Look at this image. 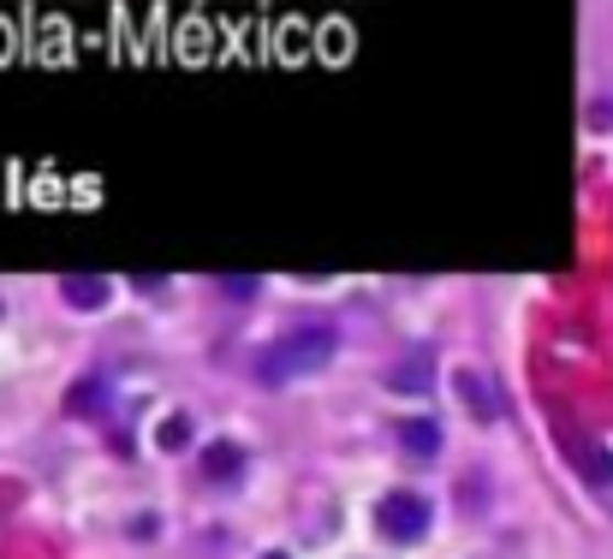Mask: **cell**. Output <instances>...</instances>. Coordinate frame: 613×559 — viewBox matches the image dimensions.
<instances>
[{"mask_svg":"<svg viewBox=\"0 0 613 559\" xmlns=\"http://www.w3.org/2000/svg\"><path fill=\"white\" fill-rule=\"evenodd\" d=\"M202 470H209V482L244 476V447H232V440H215V447L202 452Z\"/></svg>","mask_w":613,"mask_h":559,"instance_id":"cell-7","label":"cell"},{"mask_svg":"<svg viewBox=\"0 0 613 559\" xmlns=\"http://www.w3.org/2000/svg\"><path fill=\"white\" fill-rule=\"evenodd\" d=\"M399 447L412 452V459H435V452H441V423L435 417H405L399 423Z\"/></svg>","mask_w":613,"mask_h":559,"instance_id":"cell-5","label":"cell"},{"mask_svg":"<svg viewBox=\"0 0 613 559\" xmlns=\"http://www.w3.org/2000/svg\"><path fill=\"white\" fill-rule=\"evenodd\" d=\"M262 559H286V553H262Z\"/></svg>","mask_w":613,"mask_h":559,"instance_id":"cell-10","label":"cell"},{"mask_svg":"<svg viewBox=\"0 0 613 559\" xmlns=\"http://www.w3.org/2000/svg\"><path fill=\"white\" fill-rule=\"evenodd\" d=\"M572 452H578V459H583V464H590L595 489H613V459H607V452H602V447H583V440H578V447H572Z\"/></svg>","mask_w":613,"mask_h":559,"instance_id":"cell-8","label":"cell"},{"mask_svg":"<svg viewBox=\"0 0 613 559\" xmlns=\"http://www.w3.org/2000/svg\"><path fill=\"white\" fill-rule=\"evenodd\" d=\"M185 435H191V423H185V417H167V429H162V447H167V452H179V447H185Z\"/></svg>","mask_w":613,"mask_h":559,"instance_id":"cell-9","label":"cell"},{"mask_svg":"<svg viewBox=\"0 0 613 559\" xmlns=\"http://www.w3.org/2000/svg\"><path fill=\"white\" fill-rule=\"evenodd\" d=\"M459 399H464V410H471V417H489V423L506 410V405H501V393H494V381H489V375H477V370H464V375H459Z\"/></svg>","mask_w":613,"mask_h":559,"instance_id":"cell-4","label":"cell"},{"mask_svg":"<svg viewBox=\"0 0 613 559\" xmlns=\"http://www.w3.org/2000/svg\"><path fill=\"white\" fill-rule=\"evenodd\" d=\"M61 286H66L72 310H101V304H108V280H96V274H66Z\"/></svg>","mask_w":613,"mask_h":559,"instance_id":"cell-6","label":"cell"},{"mask_svg":"<svg viewBox=\"0 0 613 559\" xmlns=\"http://www.w3.org/2000/svg\"><path fill=\"white\" fill-rule=\"evenodd\" d=\"M375 524H382V536H393V541H423V529H429V500L412 494V489H393L382 506H375Z\"/></svg>","mask_w":613,"mask_h":559,"instance_id":"cell-2","label":"cell"},{"mask_svg":"<svg viewBox=\"0 0 613 559\" xmlns=\"http://www.w3.org/2000/svg\"><path fill=\"white\" fill-rule=\"evenodd\" d=\"M333 351H340V328H333V321H304V328H286L281 340L256 358V381H262V387H286V381H298V375L328 370Z\"/></svg>","mask_w":613,"mask_h":559,"instance_id":"cell-1","label":"cell"},{"mask_svg":"<svg viewBox=\"0 0 613 559\" xmlns=\"http://www.w3.org/2000/svg\"><path fill=\"white\" fill-rule=\"evenodd\" d=\"M387 387L393 393H429L435 387V358H429V351H412L405 363H393V370H387Z\"/></svg>","mask_w":613,"mask_h":559,"instance_id":"cell-3","label":"cell"}]
</instances>
